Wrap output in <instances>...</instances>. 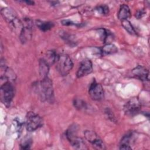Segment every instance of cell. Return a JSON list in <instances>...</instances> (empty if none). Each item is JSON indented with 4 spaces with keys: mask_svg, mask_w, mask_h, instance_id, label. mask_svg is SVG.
<instances>
[{
    "mask_svg": "<svg viewBox=\"0 0 150 150\" xmlns=\"http://www.w3.org/2000/svg\"><path fill=\"white\" fill-rule=\"evenodd\" d=\"M43 120L42 117L38 114L29 111L27 113L25 120V127L27 131L32 132L42 125Z\"/></svg>",
    "mask_w": 150,
    "mask_h": 150,
    "instance_id": "cell-6",
    "label": "cell"
},
{
    "mask_svg": "<svg viewBox=\"0 0 150 150\" xmlns=\"http://www.w3.org/2000/svg\"><path fill=\"white\" fill-rule=\"evenodd\" d=\"M118 52L117 46L112 43H106L100 49V53L102 55H107L115 53Z\"/></svg>",
    "mask_w": 150,
    "mask_h": 150,
    "instance_id": "cell-16",
    "label": "cell"
},
{
    "mask_svg": "<svg viewBox=\"0 0 150 150\" xmlns=\"http://www.w3.org/2000/svg\"><path fill=\"white\" fill-rule=\"evenodd\" d=\"M40 95L43 100L52 103L54 100V91L52 80L48 77L41 80L39 85Z\"/></svg>",
    "mask_w": 150,
    "mask_h": 150,
    "instance_id": "cell-2",
    "label": "cell"
},
{
    "mask_svg": "<svg viewBox=\"0 0 150 150\" xmlns=\"http://www.w3.org/2000/svg\"><path fill=\"white\" fill-rule=\"evenodd\" d=\"M98 30L103 42L105 43H111L110 40H112L113 39V35L111 33V32L103 28L100 29Z\"/></svg>",
    "mask_w": 150,
    "mask_h": 150,
    "instance_id": "cell-17",
    "label": "cell"
},
{
    "mask_svg": "<svg viewBox=\"0 0 150 150\" xmlns=\"http://www.w3.org/2000/svg\"><path fill=\"white\" fill-rule=\"evenodd\" d=\"M77 127L74 125L69 127L66 132V135L71 146L77 149H86L87 147L84 140L77 135Z\"/></svg>",
    "mask_w": 150,
    "mask_h": 150,
    "instance_id": "cell-5",
    "label": "cell"
},
{
    "mask_svg": "<svg viewBox=\"0 0 150 150\" xmlns=\"http://www.w3.org/2000/svg\"><path fill=\"white\" fill-rule=\"evenodd\" d=\"M88 94L93 100H102L104 97V91L101 84L93 80L89 87Z\"/></svg>",
    "mask_w": 150,
    "mask_h": 150,
    "instance_id": "cell-9",
    "label": "cell"
},
{
    "mask_svg": "<svg viewBox=\"0 0 150 150\" xmlns=\"http://www.w3.org/2000/svg\"><path fill=\"white\" fill-rule=\"evenodd\" d=\"M62 23L63 25H66V26H69V25H77V24L74 23V22H73L69 20H64L62 21Z\"/></svg>",
    "mask_w": 150,
    "mask_h": 150,
    "instance_id": "cell-25",
    "label": "cell"
},
{
    "mask_svg": "<svg viewBox=\"0 0 150 150\" xmlns=\"http://www.w3.org/2000/svg\"><path fill=\"white\" fill-rule=\"evenodd\" d=\"M93 71V63L90 59H86L81 62L76 73L77 78L87 76Z\"/></svg>",
    "mask_w": 150,
    "mask_h": 150,
    "instance_id": "cell-11",
    "label": "cell"
},
{
    "mask_svg": "<svg viewBox=\"0 0 150 150\" xmlns=\"http://www.w3.org/2000/svg\"><path fill=\"white\" fill-rule=\"evenodd\" d=\"M39 74L42 79L46 78L47 76L50 65L43 58L39 60Z\"/></svg>",
    "mask_w": 150,
    "mask_h": 150,
    "instance_id": "cell-14",
    "label": "cell"
},
{
    "mask_svg": "<svg viewBox=\"0 0 150 150\" xmlns=\"http://www.w3.org/2000/svg\"><path fill=\"white\" fill-rule=\"evenodd\" d=\"M55 63L57 71L63 76H67L73 67V63L71 58L66 54H58Z\"/></svg>",
    "mask_w": 150,
    "mask_h": 150,
    "instance_id": "cell-3",
    "label": "cell"
},
{
    "mask_svg": "<svg viewBox=\"0 0 150 150\" xmlns=\"http://www.w3.org/2000/svg\"><path fill=\"white\" fill-rule=\"evenodd\" d=\"M132 137V134L131 132H128L121 139L120 141V149H131L132 148L130 146L131 140Z\"/></svg>",
    "mask_w": 150,
    "mask_h": 150,
    "instance_id": "cell-15",
    "label": "cell"
},
{
    "mask_svg": "<svg viewBox=\"0 0 150 150\" xmlns=\"http://www.w3.org/2000/svg\"><path fill=\"white\" fill-rule=\"evenodd\" d=\"M36 25L38 27V28L43 32H46L47 30H49L54 26V23L52 22L42 21L40 20H38L36 21Z\"/></svg>",
    "mask_w": 150,
    "mask_h": 150,
    "instance_id": "cell-18",
    "label": "cell"
},
{
    "mask_svg": "<svg viewBox=\"0 0 150 150\" xmlns=\"http://www.w3.org/2000/svg\"><path fill=\"white\" fill-rule=\"evenodd\" d=\"M86 139L97 149H105V146L100 137L93 131L86 130L84 132Z\"/></svg>",
    "mask_w": 150,
    "mask_h": 150,
    "instance_id": "cell-10",
    "label": "cell"
},
{
    "mask_svg": "<svg viewBox=\"0 0 150 150\" xmlns=\"http://www.w3.org/2000/svg\"><path fill=\"white\" fill-rule=\"evenodd\" d=\"M146 12L143 9H140L139 11H138L136 13H135V17L137 18V19H140L145 14Z\"/></svg>",
    "mask_w": 150,
    "mask_h": 150,
    "instance_id": "cell-24",
    "label": "cell"
},
{
    "mask_svg": "<svg viewBox=\"0 0 150 150\" xmlns=\"http://www.w3.org/2000/svg\"><path fill=\"white\" fill-rule=\"evenodd\" d=\"M22 28L19 33V39L22 43L27 42L32 38L33 21L28 18L22 21Z\"/></svg>",
    "mask_w": 150,
    "mask_h": 150,
    "instance_id": "cell-7",
    "label": "cell"
},
{
    "mask_svg": "<svg viewBox=\"0 0 150 150\" xmlns=\"http://www.w3.org/2000/svg\"><path fill=\"white\" fill-rule=\"evenodd\" d=\"M96 9L97 12H98L101 15H107L109 13V8L107 5H99L96 7Z\"/></svg>",
    "mask_w": 150,
    "mask_h": 150,
    "instance_id": "cell-23",
    "label": "cell"
},
{
    "mask_svg": "<svg viewBox=\"0 0 150 150\" xmlns=\"http://www.w3.org/2000/svg\"><path fill=\"white\" fill-rule=\"evenodd\" d=\"M57 56L58 54L57 53H56V52L54 50H49L47 52L45 57L43 59L49 65H51L56 63Z\"/></svg>",
    "mask_w": 150,
    "mask_h": 150,
    "instance_id": "cell-19",
    "label": "cell"
},
{
    "mask_svg": "<svg viewBox=\"0 0 150 150\" xmlns=\"http://www.w3.org/2000/svg\"><path fill=\"white\" fill-rule=\"evenodd\" d=\"M1 15L4 19L10 25L11 28L14 30H18L19 28L21 30L22 28V23L17 16L16 12L10 8H4L1 11Z\"/></svg>",
    "mask_w": 150,
    "mask_h": 150,
    "instance_id": "cell-4",
    "label": "cell"
},
{
    "mask_svg": "<svg viewBox=\"0 0 150 150\" xmlns=\"http://www.w3.org/2000/svg\"><path fill=\"white\" fill-rule=\"evenodd\" d=\"M141 107V104L137 97L130 98L124 105V111L125 114L129 116H133L138 114Z\"/></svg>",
    "mask_w": 150,
    "mask_h": 150,
    "instance_id": "cell-8",
    "label": "cell"
},
{
    "mask_svg": "<svg viewBox=\"0 0 150 150\" xmlns=\"http://www.w3.org/2000/svg\"><path fill=\"white\" fill-rule=\"evenodd\" d=\"M32 144V139L29 136L25 137L21 141L20 148L22 149H28L30 148Z\"/></svg>",
    "mask_w": 150,
    "mask_h": 150,
    "instance_id": "cell-20",
    "label": "cell"
},
{
    "mask_svg": "<svg viewBox=\"0 0 150 150\" xmlns=\"http://www.w3.org/2000/svg\"><path fill=\"white\" fill-rule=\"evenodd\" d=\"M25 2L26 3L27 5H32L34 4V2L33 1H23V2Z\"/></svg>",
    "mask_w": 150,
    "mask_h": 150,
    "instance_id": "cell-26",
    "label": "cell"
},
{
    "mask_svg": "<svg viewBox=\"0 0 150 150\" xmlns=\"http://www.w3.org/2000/svg\"><path fill=\"white\" fill-rule=\"evenodd\" d=\"M131 16V13L128 6L126 4H122L120 6L118 12V18L120 21L127 20Z\"/></svg>",
    "mask_w": 150,
    "mask_h": 150,
    "instance_id": "cell-13",
    "label": "cell"
},
{
    "mask_svg": "<svg viewBox=\"0 0 150 150\" xmlns=\"http://www.w3.org/2000/svg\"><path fill=\"white\" fill-rule=\"evenodd\" d=\"M121 25L123 26V28L131 35H135L137 34L135 30L134 29V27L131 25V22L127 19V20H124L121 21Z\"/></svg>",
    "mask_w": 150,
    "mask_h": 150,
    "instance_id": "cell-21",
    "label": "cell"
},
{
    "mask_svg": "<svg viewBox=\"0 0 150 150\" xmlns=\"http://www.w3.org/2000/svg\"><path fill=\"white\" fill-rule=\"evenodd\" d=\"M73 104H74V106L77 109H79L80 110H84V109H87V108L86 103L84 101L80 99H74L73 101Z\"/></svg>",
    "mask_w": 150,
    "mask_h": 150,
    "instance_id": "cell-22",
    "label": "cell"
},
{
    "mask_svg": "<svg viewBox=\"0 0 150 150\" xmlns=\"http://www.w3.org/2000/svg\"><path fill=\"white\" fill-rule=\"evenodd\" d=\"M132 74L134 77L142 81H148L149 80V71L142 66L138 65L132 69Z\"/></svg>",
    "mask_w": 150,
    "mask_h": 150,
    "instance_id": "cell-12",
    "label": "cell"
},
{
    "mask_svg": "<svg viewBox=\"0 0 150 150\" xmlns=\"http://www.w3.org/2000/svg\"><path fill=\"white\" fill-rule=\"evenodd\" d=\"M15 87L11 81H4L1 86L0 97L2 103L6 106L9 107L14 97Z\"/></svg>",
    "mask_w": 150,
    "mask_h": 150,
    "instance_id": "cell-1",
    "label": "cell"
}]
</instances>
